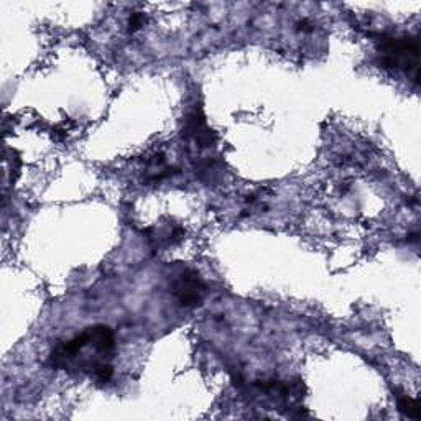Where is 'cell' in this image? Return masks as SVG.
<instances>
[{
	"instance_id": "obj_2",
	"label": "cell",
	"mask_w": 421,
	"mask_h": 421,
	"mask_svg": "<svg viewBox=\"0 0 421 421\" xmlns=\"http://www.w3.org/2000/svg\"><path fill=\"white\" fill-rule=\"evenodd\" d=\"M183 137L188 142L189 149L198 151V154L214 149L215 142H218V135L208 125L201 107H194L191 112H188L186 119H184Z\"/></svg>"
},
{
	"instance_id": "obj_6",
	"label": "cell",
	"mask_w": 421,
	"mask_h": 421,
	"mask_svg": "<svg viewBox=\"0 0 421 421\" xmlns=\"http://www.w3.org/2000/svg\"><path fill=\"white\" fill-rule=\"evenodd\" d=\"M91 372L99 382H109L114 375V368L112 366L107 364V362H96V364L91 367Z\"/></svg>"
},
{
	"instance_id": "obj_5",
	"label": "cell",
	"mask_w": 421,
	"mask_h": 421,
	"mask_svg": "<svg viewBox=\"0 0 421 421\" xmlns=\"http://www.w3.org/2000/svg\"><path fill=\"white\" fill-rule=\"evenodd\" d=\"M398 410L405 415V417L412 420H420L421 417V408H420L418 400L407 397V395H398Z\"/></svg>"
},
{
	"instance_id": "obj_3",
	"label": "cell",
	"mask_w": 421,
	"mask_h": 421,
	"mask_svg": "<svg viewBox=\"0 0 421 421\" xmlns=\"http://www.w3.org/2000/svg\"><path fill=\"white\" fill-rule=\"evenodd\" d=\"M206 285L198 272L184 270L173 280V294L183 308H194L201 304Z\"/></svg>"
},
{
	"instance_id": "obj_1",
	"label": "cell",
	"mask_w": 421,
	"mask_h": 421,
	"mask_svg": "<svg viewBox=\"0 0 421 421\" xmlns=\"http://www.w3.org/2000/svg\"><path fill=\"white\" fill-rule=\"evenodd\" d=\"M378 65L383 70H402L418 82L420 46L417 36H380L377 45Z\"/></svg>"
},
{
	"instance_id": "obj_7",
	"label": "cell",
	"mask_w": 421,
	"mask_h": 421,
	"mask_svg": "<svg viewBox=\"0 0 421 421\" xmlns=\"http://www.w3.org/2000/svg\"><path fill=\"white\" fill-rule=\"evenodd\" d=\"M144 22H145L144 15H142V14H132L130 18H129V31L134 33V31L140 30V26L144 25Z\"/></svg>"
},
{
	"instance_id": "obj_4",
	"label": "cell",
	"mask_w": 421,
	"mask_h": 421,
	"mask_svg": "<svg viewBox=\"0 0 421 421\" xmlns=\"http://www.w3.org/2000/svg\"><path fill=\"white\" fill-rule=\"evenodd\" d=\"M89 331V344H91L99 354L107 356L114 351L115 338L112 329L109 326L99 324L94 328H87Z\"/></svg>"
}]
</instances>
